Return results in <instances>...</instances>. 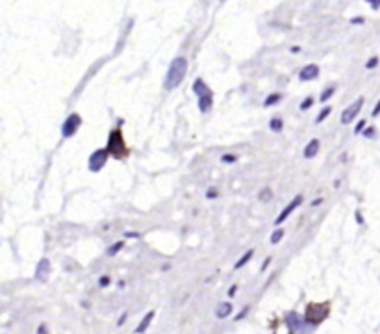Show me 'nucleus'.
I'll return each instance as SVG.
<instances>
[{"mask_svg": "<svg viewBox=\"0 0 380 334\" xmlns=\"http://www.w3.org/2000/svg\"><path fill=\"white\" fill-rule=\"evenodd\" d=\"M187 67H189V63H187V58H184V56H176L171 62L165 78H163V89L165 91H173L184 82L185 74H187Z\"/></svg>", "mask_w": 380, "mask_h": 334, "instance_id": "obj_1", "label": "nucleus"}, {"mask_svg": "<svg viewBox=\"0 0 380 334\" xmlns=\"http://www.w3.org/2000/svg\"><path fill=\"white\" fill-rule=\"evenodd\" d=\"M106 148L110 152L111 158L115 160H126L130 156V147L124 139V134H122V128L119 126H113L108 134V141H106Z\"/></svg>", "mask_w": 380, "mask_h": 334, "instance_id": "obj_2", "label": "nucleus"}, {"mask_svg": "<svg viewBox=\"0 0 380 334\" xmlns=\"http://www.w3.org/2000/svg\"><path fill=\"white\" fill-rule=\"evenodd\" d=\"M330 314L328 303H308L304 310V319L314 327H319Z\"/></svg>", "mask_w": 380, "mask_h": 334, "instance_id": "obj_3", "label": "nucleus"}, {"mask_svg": "<svg viewBox=\"0 0 380 334\" xmlns=\"http://www.w3.org/2000/svg\"><path fill=\"white\" fill-rule=\"evenodd\" d=\"M284 321H286L287 329H289L291 334H312L317 329V327L306 321L304 315H299L297 312H287L284 315Z\"/></svg>", "mask_w": 380, "mask_h": 334, "instance_id": "obj_4", "label": "nucleus"}, {"mask_svg": "<svg viewBox=\"0 0 380 334\" xmlns=\"http://www.w3.org/2000/svg\"><path fill=\"white\" fill-rule=\"evenodd\" d=\"M110 158L111 156L106 147L95 148L91 154H89V158H87V169H89L91 173H100L102 169L106 167V164H108Z\"/></svg>", "mask_w": 380, "mask_h": 334, "instance_id": "obj_5", "label": "nucleus"}, {"mask_svg": "<svg viewBox=\"0 0 380 334\" xmlns=\"http://www.w3.org/2000/svg\"><path fill=\"white\" fill-rule=\"evenodd\" d=\"M82 115L80 113H76V111H73V113H69L67 117H65V121L61 123V138L63 139H69V138H73V136H76L78 134V130H80V126H82Z\"/></svg>", "mask_w": 380, "mask_h": 334, "instance_id": "obj_6", "label": "nucleus"}, {"mask_svg": "<svg viewBox=\"0 0 380 334\" xmlns=\"http://www.w3.org/2000/svg\"><path fill=\"white\" fill-rule=\"evenodd\" d=\"M302 203H304V195H295V197H293V199H291V201L284 206V210L277 215V219H275V227H280V225L286 221L291 213L302 206Z\"/></svg>", "mask_w": 380, "mask_h": 334, "instance_id": "obj_7", "label": "nucleus"}, {"mask_svg": "<svg viewBox=\"0 0 380 334\" xmlns=\"http://www.w3.org/2000/svg\"><path fill=\"white\" fill-rule=\"evenodd\" d=\"M361 106H363V97H358L356 101L352 102V104H349V106L341 111V119H340V123H341V125H351V123H354V119H356L358 113H360Z\"/></svg>", "mask_w": 380, "mask_h": 334, "instance_id": "obj_8", "label": "nucleus"}, {"mask_svg": "<svg viewBox=\"0 0 380 334\" xmlns=\"http://www.w3.org/2000/svg\"><path fill=\"white\" fill-rule=\"evenodd\" d=\"M319 73H321L319 65H317V63H308V65H304V67L300 69V73H299V80H300V82L317 80V78H319Z\"/></svg>", "mask_w": 380, "mask_h": 334, "instance_id": "obj_9", "label": "nucleus"}, {"mask_svg": "<svg viewBox=\"0 0 380 334\" xmlns=\"http://www.w3.org/2000/svg\"><path fill=\"white\" fill-rule=\"evenodd\" d=\"M48 275H50V260L41 258L36 268V280H39V282H46V280H48Z\"/></svg>", "mask_w": 380, "mask_h": 334, "instance_id": "obj_10", "label": "nucleus"}, {"mask_svg": "<svg viewBox=\"0 0 380 334\" xmlns=\"http://www.w3.org/2000/svg\"><path fill=\"white\" fill-rule=\"evenodd\" d=\"M319 150H321V141L317 138H314L304 145V148H302V156H304L306 160H312V158H315L319 154Z\"/></svg>", "mask_w": 380, "mask_h": 334, "instance_id": "obj_11", "label": "nucleus"}, {"mask_svg": "<svg viewBox=\"0 0 380 334\" xmlns=\"http://www.w3.org/2000/svg\"><path fill=\"white\" fill-rule=\"evenodd\" d=\"M191 91L197 95V99H199V97H202V95H208V93H213L212 87L204 82L202 78H195L193 85H191Z\"/></svg>", "mask_w": 380, "mask_h": 334, "instance_id": "obj_12", "label": "nucleus"}, {"mask_svg": "<svg viewBox=\"0 0 380 334\" xmlns=\"http://www.w3.org/2000/svg\"><path fill=\"white\" fill-rule=\"evenodd\" d=\"M213 108V93H208V95H202V97H199V111L200 113H208V111H212Z\"/></svg>", "mask_w": 380, "mask_h": 334, "instance_id": "obj_13", "label": "nucleus"}, {"mask_svg": "<svg viewBox=\"0 0 380 334\" xmlns=\"http://www.w3.org/2000/svg\"><path fill=\"white\" fill-rule=\"evenodd\" d=\"M154 315H156V312H154V310H150V312H147V314L143 315V319H141V321H139V325L136 327V334H145V333H147V329L150 327V323H152Z\"/></svg>", "mask_w": 380, "mask_h": 334, "instance_id": "obj_14", "label": "nucleus"}, {"mask_svg": "<svg viewBox=\"0 0 380 334\" xmlns=\"http://www.w3.org/2000/svg\"><path fill=\"white\" fill-rule=\"evenodd\" d=\"M232 310H234L232 303L224 301V303H221V305L215 308V317H217V319H226L228 315H232Z\"/></svg>", "mask_w": 380, "mask_h": 334, "instance_id": "obj_15", "label": "nucleus"}, {"mask_svg": "<svg viewBox=\"0 0 380 334\" xmlns=\"http://www.w3.org/2000/svg\"><path fill=\"white\" fill-rule=\"evenodd\" d=\"M282 99H284V93H278V91L269 93L267 97H265V101H263V108H273V106L280 104Z\"/></svg>", "mask_w": 380, "mask_h": 334, "instance_id": "obj_16", "label": "nucleus"}, {"mask_svg": "<svg viewBox=\"0 0 380 334\" xmlns=\"http://www.w3.org/2000/svg\"><path fill=\"white\" fill-rule=\"evenodd\" d=\"M269 130L273 134H280L284 130V119L282 117H271L269 119Z\"/></svg>", "mask_w": 380, "mask_h": 334, "instance_id": "obj_17", "label": "nucleus"}, {"mask_svg": "<svg viewBox=\"0 0 380 334\" xmlns=\"http://www.w3.org/2000/svg\"><path fill=\"white\" fill-rule=\"evenodd\" d=\"M252 256H254V249H249V250H247V252H243V254H241V258L238 260L236 264H234V269H241V268H245V266L249 264V260L252 258Z\"/></svg>", "mask_w": 380, "mask_h": 334, "instance_id": "obj_18", "label": "nucleus"}, {"mask_svg": "<svg viewBox=\"0 0 380 334\" xmlns=\"http://www.w3.org/2000/svg\"><path fill=\"white\" fill-rule=\"evenodd\" d=\"M273 197H275V195H273V189H271L269 186L267 188H261V189H260L258 199L261 201V203H271V201H273Z\"/></svg>", "mask_w": 380, "mask_h": 334, "instance_id": "obj_19", "label": "nucleus"}, {"mask_svg": "<svg viewBox=\"0 0 380 334\" xmlns=\"http://www.w3.org/2000/svg\"><path fill=\"white\" fill-rule=\"evenodd\" d=\"M330 113H332V106H324V108H321V111H319L317 117H315V125H321L324 119H328Z\"/></svg>", "mask_w": 380, "mask_h": 334, "instance_id": "obj_20", "label": "nucleus"}, {"mask_svg": "<svg viewBox=\"0 0 380 334\" xmlns=\"http://www.w3.org/2000/svg\"><path fill=\"white\" fill-rule=\"evenodd\" d=\"M282 238H284V229H282V227H277V229L273 230V234H271L269 241H271L273 245H277V243H280V241H282Z\"/></svg>", "mask_w": 380, "mask_h": 334, "instance_id": "obj_21", "label": "nucleus"}, {"mask_svg": "<svg viewBox=\"0 0 380 334\" xmlns=\"http://www.w3.org/2000/svg\"><path fill=\"white\" fill-rule=\"evenodd\" d=\"M334 93H336V85H328V87H326V89H323V93L319 95V102H323V104H324V102L328 101V99H332Z\"/></svg>", "mask_w": 380, "mask_h": 334, "instance_id": "obj_22", "label": "nucleus"}, {"mask_svg": "<svg viewBox=\"0 0 380 334\" xmlns=\"http://www.w3.org/2000/svg\"><path fill=\"white\" fill-rule=\"evenodd\" d=\"M122 249H124V241L120 240V241H117V243L110 245V247H108V250H106V254H108V256H115V254H117V252H120Z\"/></svg>", "mask_w": 380, "mask_h": 334, "instance_id": "obj_23", "label": "nucleus"}, {"mask_svg": "<svg viewBox=\"0 0 380 334\" xmlns=\"http://www.w3.org/2000/svg\"><path fill=\"white\" fill-rule=\"evenodd\" d=\"M314 102H315L314 97H312V95H308V97H304V99H302V102L299 104V110H300V111H308L310 108H312V106H314Z\"/></svg>", "mask_w": 380, "mask_h": 334, "instance_id": "obj_24", "label": "nucleus"}, {"mask_svg": "<svg viewBox=\"0 0 380 334\" xmlns=\"http://www.w3.org/2000/svg\"><path fill=\"white\" fill-rule=\"evenodd\" d=\"M236 162H238V154H236V152H226V154H222L221 156V164L230 166V164H236Z\"/></svg>", "mask_w": 380, "mask_h": 334, "instance_id": "obj_25", "label": "nucleus"}, {"mask_svg": "<svg viewBox=\"0 0 380 334\" xmlns=\"http://www.w3.org/2000/svg\"><path fill=\"white\" fill-rule=\"evenodd\" d=\"M217 197H221V193H219V189H217L215 186H210V188L206 189V199H210V201H215Z\"/></svg>", "mask_w": 380, "mask_h": 334, "instance_id": "obj_26", "label": "nucleus"}, {"mask_svg": "<svg viewBox=\"0 0 380 334\" xmlns=\"http://www.w3.org/2000/svg\"><path fill=\"white\" fill-rule=\"evenodd\" d=\"M361 134H363V138H367V139H375V138H377V134H379V132H377V128H375V126H365Z\"/></svg>", "mask_w": 380, "mask_h": 334, "instance_id": "obj_27", "label": "nucleus"}, {"mask_svg": "<svg viewBox=\"0 0 380 334\" xmlns=\"http://www.w3.org/2000/svg\"><path fill=\"white\" fill-rule=\"evenodd\" d=\"M249 312H250V306H249V305H245V306H243V308L240 310V312L236 314V317H234V319H236V321H241V319H245V317H247V314H249Z\"/></svg>", "mask_w": 380, "mask_h": 334, "instance_id": "obj_28", "label": "nucleus"}, {"mask_svg": "<svg viewBox=\"0 0 380 334\" xmlns=\"http://www.w3.org/2000/svg\"><path fill=\"white\" fill-rule=\"evenodd\" d=\"M375 67H379V58H377V56L369 58L367 63H365V69H375Z\"/></svg>", "mask_w": 380, "mask_h": 334, "instance_id": "obj_29", "label": "nucleus"}, {"mask_svg": "<svg viewBox=\"0 0 380 334\" xmlns=\"http://www.w3.org/2000/svg\"><path fill=\"white\" fill-rule=\"evenodd\" d=\"M365 126H367V123H365V121H358V123H356V126H354V134H361Z\"/></svg>", "mask_w": 380, "mask_h": 334, "instance_id": "obj_30", "label": "nucleus"}, {"mask_svg": "<svg viewBox=\"0 0 380 334\" xmlns=\"http://www.w3.org/2000/svg\"><path fill=\"white\" fill-rule=\"evenodd\" d=\"M110 282H111V278L108 277V275H104V277L99 278V286L100 288H108L110 286Z\"/></svg>", "mask_w": 380, "mask_h": 334, "instance_id": "obj_31", "label": "nucleus"}, {"mask_svg": "<svg viewBox=\"0 0 380 334\" xmlns=\"http://www.w3.org/2000/svg\"><path fill=\"white\" fill-rule=\"evenodd\" d=\"M271 262H273V258H271V256H267V258L263 260V264H261V268H260V271H261V273H265V271H267V268H269V264H271Z\"/></svg>", "mask_w": 380, "mask_h": 334, "instance_id": "obj_32", "label": "nucleus"}, {"mask_svg": "<svg viewBox=\"0 0 380 334\" xmlns=\"http://www.w3.org/2000/svg\"><path fill=\"white\" fill-rule=\"evenodd\" d=\"M139 236H141L139 232H132V230L124 232V238H134V240H136V238H139Z\"/></svg>", "mask_w": 380, "mask_h": 334, "instance_id": "obj_33", "label": "nucleus"}, {"mask_svg": "<svg viewBox=\"0 0 380 334\" xmlns=\"http://www.w3.org/2000/svg\"><path fill=\"white\" fill-rule=\"evenodd\" d=\"M354 219H356V223H358V225H363V217H361L360 210H356V212H354Z\"/></svg>", "mask_w": 380, "mask_h": 334, "instance_id": "obj_34", "label": "nucleus"}, {"mask_svg": "<svg viewBox=\"0 0 380 334\" xmlns=\"http://www.w3.org/2000/svg\"><path fill=\"white\" fill-rule=\"evenodd\" d=\"M365 22V19L363 17H352L351 19V24H363Z\"/></svg>", "mask_w": 380, "mask_h": 334, "instance_id": "obj_35", "label": "nucleus"}, {"mask_svg": "<svg viewBox=\"0 0 380 334\" xmlns=\"http://www.w3.org/2000/svg\"><path fill=\"white\" fill-rule=\"evenodd\" d=\"M37 334H48V329H46L45 323H41L39 327H37Z\"/></svg>", "mask_w": 380, "mask_h": 334, "instance_id": "obj_36", "label": "nucleus"}, {"mask_svg": "<svg viewBox=\"0 0 380 334\" xmlns=\"http://www.w3.org/2000/svg\"><path fill=\"white\" fill-rule=\"evenodd\" d=\"M365 2H369L373 9H380V0H365Z\"/></svg>", "mask_w": 380, "mask_h": 334, "instance_id": "obj_37", "label": "nucleus"}, {"mask_svg": "<svg viewBox=\"0 0 380 334\" xmlns=\"http://www.w3.org/2000/svg\"><path fill=\"white\" fill-rule=\"evenodd\" d=\"M371 115H373V117H379L380 115V101L377 102V106H375V110L371 111Z\"/></svg>", "mask_w": 380, "mask_h": 334, "instance_id": "obj_38", "label": "nucleus"}, {"mask_svg": "<svg viewBox=\"0 0 380 334\" xmlns=\"http://www.w3.org/2000/svg\"><path fill=\"white\" fill-rule=\"evenodd\" d=\"M126 317H128V312H122V314H120V317H119V321H117V325H119V327H120V325H124Z\"/></svg>", "mask_w": 380, "mask_h": 334, "instance_id": "obj_39", "label": "nucleus"}, {"mask_svg": "<svg viewBox=\"0 0 380 334\" xmlns=\"http://www.w3.org/2000/svg\"><path fill=\"white\" fill-rule=\"evenodd\" d=\"M323 203H324V197H319V199L312 201V203H310V206H314V208H315V206H319V204H323Z\"/></svg>", "mask_w": 380, "mask_h": 334, "instance_id": "obj_40", "label": "nucleus"}, {"mask_svg": "<svg viewBox=\"0 0 380 334\" xmlns=\"http://www.w3.org/2000/svg\"><path fill=\"white\" fill-rule=\"evenodd\" d=\"M236 293H238V286H236V284H232L230 290H228V297H234Z\"/></svg>", "mask_w": 380, "mask_h": 334, "instance_id": "obj_41", "label": "nucleus"}, {"mask_svg": "<svg viewBox=\"0 0 380 334\" xmlns=\"http://www.w3.org/2000/svg\"><path fill=\"white\" fill-rule=\"evenodd\" d=\"M289 52H293V54L300 52V46H291V48H289Z\"/></svg>", "mask_w": 380, "mask_h": 334, "instance_id": "obj_42", "label": "nucleus"}]
</instances>
